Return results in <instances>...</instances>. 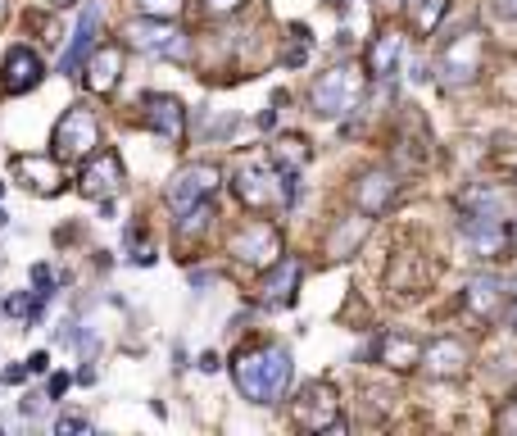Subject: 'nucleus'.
Here are the masks:
<instances>
[{"mask_svg":"<svg viewBox=\"0 0 517 436\" xmlns=\"http://www.w3.org/2000/svg\"><path fill=\"white\" fill-rule=\"evenodd\" d=\"M10 19V0H0V23Z\"/></svg>","mask_w":517,"mask_h":436,"instance_id":"38","label":"nucleus"},{"mask_svg":"<svg viewBox=\"0 0 517 436\" xmlns=\"http://www.w3.org/2000/svg\"><path fill=\"white\" fill-rule=\"evenodd\" d=\"M218 182H223V173H218V164H186L182 173H173V182L164 187V200L182 214V209L200 205V200H209L218 191Z\"/></svg>","mask_w":517,"mask_h":436,"instance_id":"13","label":"nucleus"},{"mask_svg":"<svg viewBox=\"0 0 517 436\" xmlns=\"http://www.w3.org/2000/svg\"><path fill=\"white\" fill-rule=\"evenodd\" d=\"M291 377H295V364H291V350L277 346V341H250L232 355V382L241 391V400L259 409H273L286 400L291 391Z\"/></svg>","mask_w":517,"mask_h":436,"instance_id":"1","label":"nucleus"},{"mask_svg":"<svg viewBox=\"0 0 517 436\" xmlns=\"http://www.w3.org/2000/svg\"><path fill=\"white\" fill-rule=\"evenodd\" d=\"M137 109H141V123H146L159 141H168V146H182L186 141V105L177 96H168V91H146V96L137 100Z\"/></svg>","mask_w":517,"mask_h":436,"instance_id":"10","label":"nucleus"},{"mask_svg":"<svg viewBox=\"0 0 517 436\" xmlns=\"http://www.w3.org/2000/svg\"><path fill=\"white\" fill-rule=\"evenodd\" d=\"M463 241L481 259H508L517 250L513 223H504V214H463Z\"/></svg>","mask_w":517,"mask_h":436,"instance_id":"9","label":"nucleus"},{"mask_svg":"<svg viewBox=\"0 0 517 436\" xmlns=\"http://www.w3.org/2000/svg\"><path fill=\"white\" fill-rule=\"evenodd\" d=\"M137 10L146 19H177L186 10V0H137Z\"/></svg>","mask_w":517,"mask_h":436,"instance_id":"27","label":"nucleus"},{"mask_svg":"<svg viewBox=\"0 0 517 436\" xmlns=\"http://www.w3.org/2000/svg\"><path fill=\"white\" fill-rule=\"evenodd\" d=\"M227 255H232L236 264L264 273L268 264L282 259V232H277V223H268V218H250V223H241V228L227 237Z\"/></svg>","mask_w":517,"mask_h":436,"instance_id":"5","label":"nucleus"},{"mask_svg":"<svg viewBox=\"0 0 517 436\" xmlns=\"http://www.w3.org/2000/svg\"><path fill=\"white\" fill-rule=\"evenodd\" d=\"M100 28H105V14H100V5L91 0L87 10L78 14V28H73L69 37V50L59 55V73L64 78H73V73H82V64H87V55L100 46Z\"/></svg>","mask_w":517,"mask_h":436,"instance_id":"15","label":"nucleus"},{"mask_svg":"<svg viewBox=\"0 0 517 436\" xmlns=\"http://www.w3.org/2000/svg\"><path fill=\"white\" fill-rule=\"evenodd\" d=\"M304 278V264L300 259H277V264L264 268V282H259V300H264L268 309H286L295 305V287H300Z\"/></svg>","mask_w":517,"mask_h":436,"instance_id":"20","label":"nucleus"},{"mask_svg":"<svg viewBox=\"0 0 517 436\" xmlns=\"http://www.w3.org/2000/svg\"><path fill=\"white\" fill-rule=\"evenodd\" d=\"M504 323H508V332H517V296H513V305L504 309Z\"/></svg>","mask_w":517,"mask_h":436,"instance_id":"34","label":"nucleus"},{"mask_svg":"<svg viewBox=\"0 0 517 436\" xmlns=\"http://www.w3.org/2000/svg\"><path fill=\"white\" fill-rule=\"evenodd\" d=\"M404 55H409V37H404L400 28H381L377 37L368 41V50H363V64H368V78H377V82H391L395 73H400Z\"/></svg>","mask_w":517,"mask_h":436,"instance_id":"16","label":"nucleus"},{"mask_svg":"<svg viewBox=\"0 0 517 436\" xmlns=\"http://www.w3.org/2000/svg\"><path fill=\"white\" fill-rule=\"evenodd\" d=\"M55 432H64V436H69V432H91V423H87V418H59Z\"/></svg>","mask_w":517,"mask_h":436,"instance_id":"30","label":"nucleus"},{"mask_svg":"<svg viewBox=\"0 0 517 436\" xmlns=\"http://www.w3.org/2000/svg\"><path fill=\"white\" fill-rule=\"evenodd\" d=\"M295 427H304V432H345L341 391H336L327 377L304 382V391L295 396Z\"/></svg>","mask_w":517,"mask_h":436,"instance_id":"6","label":"nucleus"},{"mask_svg":"<svg viewBox=\"0 0 517 436\" xmlns=\"http://www.w3.org/2000/svg\"><path fill=\"white\" fill-rule=\"evenodd\" d=\"M200 368H205V373H218V355H214V350H209V355H200Z\"/></svg>","mask_w":517,"mask_h":436,"instance_id":"35","label":"nucleus"},{"mask_svg":"<svg viewBox=\"0 0 517 436\" xmlns=\"http://www.w3.org/2000/svg\"><path fill=\"white\" fill-rule=\"evenodd\" d=\"M41 78H46V64H41L37 50L14 46L10 55H5V64H0V100L5 96H28V91L41 87Z\"/></svg>","mask_w":517,"mask_h":436,"instance_id":"14","label":"nucleus"},{"mask_svg":"<svg viewBox=\"0 0 517 436\" xmlns=\"http://www.w3.org/2000/svg\"><path fill=\"white\" fill-rule=\"evenodd\" d=\"M123 41L141 55H159V60H191V37L177 28L173 19H146L141 14L137 23L123 28Z\"/></svg>","mask_w":517,"mask_h":436,"instance_id":"4","label":"nucleus"},{"mask_svg":"<svg viewBox=\"0 0 517 436\" xmlns=\"http://www.w3.org/2000/svg\"><path fill=\"white\" fill-rule=\"evenodd\" d=\"M127 173H123V159H118V150H96V155L82 159V173H78V191L87 200H114L118 191H123Z\"/></svg>","mask_w":517,"mask_h":436,"instance_id":"11","label":"nucleus"},{"mask_svg":"<svg viewBox=\"0 0 517 436\" xmlns=\"http://www.w3.org/2000/svg\"><path fill=\"white\" fill-rule=\"evenodd\" d=\"M363 100V73L354 64H336V69L318 73L309 82V109L318 119H345Z\"/></svg>","mask_w":517,"mask_h":436,"instance_id":"2","label":"nucleus"},{"mask_svg":"<svg viewBox=\"0 0 517 436\" xmlns=\"http://www.w3.org/2000/svg\"><path fill=\"white\" fill-rule=\"evenodd\" d=\"M490 14L504 19V23H513L517 19V0H490Z\"/></svg>","mask_w":517,"mask_h":436,"instance_id":"29","label":"nucleus"},{"mask_svg":"<svg viewBox=\"0 0 517 436\" xmlns=\"http://www.w3.org/2000/svg\"><path fill=\"white\" fill-rule=\"evenodd\" d=\"M463 300H468L472 314L486 318V323H490V318H504V309H508V300H513V291H508L504 278H495V273H481V278L468 282Z\"/></svg>","mask_w":517,"mask_h":436,"instance_id":"21","label":"nucleus"},{"mask_svg":"<svg viewBox=\"0 0 517 436\" xmlns=\"http://www.w3.org/2000/svg\"><path fill=\"white\" fill-rule=\"evenodd\" d=\"M363 241H368V214H350L327 232V255L332 259H354L363 250Z\"/></svg>","mask_w":517,"mask_h":436,"instance_id":"22","label":"nucleus"},{"mask_svg":"<svg viewBox=\"0 0 517 436\" xmlns=\"http://www.w3.org/2000/svg\"><path fill=\"white\" fill-rule=\"evenodd\" d=\"M205 5V14H214V19H227V14H241L245 0H200Z\"/></svg>","mask_w":517,"mask_h":436,"instance_id":"28","label":"nucleus"},{"mask_svg":"<svg viewBox=\"0 0 517 436\" xmlns=\"http://www.w3.org/2000/svg\"><path fill=\"white\" fill-rule=\"evenodd\" d=\"M28 373H32V368H28V364H14V368H10V373H5V382H23V377H28Z\"/></svg>","mask_w":517,"mask_h":436,"instance_id":"33","label":"nucleus"},{"mask_svg":"<svg viewBox=\"0 0 517 436\" xmlns=\"http://www.w3.org/2000/svg\"><path fill=\"white\" fill-rule=\"evenodd\" d=\"M232 191L245 209H273L286 205V182L273 164H241L232 173Z\"/></svg>","mask_w":517,"mask_h":436,"instance_id":"8","label":"nucleus"},{"mask_svg":"<svg viewBox=\"0 0 517 436\" xmlns=\"http://www.w3.org/2000/svg\"><path fill=\"white\" fill-rule=\"evenodd\" d=\"M64 391H69V377L59 373V377H55V382H50V400H59V396H64Z\"/></svg>","mask_w":517,"mask_h":436,"instance_id":"32","label":"nucleus"},{"mask_svg":"<svg viewBox=\"0 0 517 436\" xmlns=\"http://www.w3.org/2000/svg\"><path fill=\"white\" fill-rule=\"evenodd\" d=\"M513 246H517V218H513Z\"/></svg>","mask_w":517,"mask_h":436,"instance_id":"39","label":"nucleus"},{"mask_svg":"<svg viewBox=\"0 0 517 436\" xmlns=\"http://www.w3.org/2000/svg\"><path fill=\"white\" fill-rule=\"evenodd\" d=\"M445 14H449V0H413V23H418V32H436Z\"/></svg>","mask_w":517,"mask_h":436,"instance_id":"25","label":"nucleus"},{"mask_svg":"<svg viewBox=\"0 0 517 436\" xmlns=\"http://www.w3.org/2000/svg\"><path fill=\"white\" fill-rule=\"evenodd\" d=\"M28 368H32V373H46V368H50V355H46V350H37V355L28 359Z\"/></svg>","mask_w":517,"mask_h":436,"instance_id":"31","label":"nucleus"},{"mask_svg":"<svg viewBox=\"0 0 517 436\" xmlns=\"http://www.w3.org/2000/svg\"><path fill=\"white\" fill-rule=\"evenodd\" d=\"M350 200H354L359 214L381 218L386 209L395 205V200H400V178H395L391 169H363L359 178L350 182Z\"/></svg>","mask_w":517,"mask_h":436,"instance_id":"12","label":"nucleus"},{"mask_svg":"<svg viewBox=\"0 0 517 436\" xmlns=\"http://www.w3.org/2000/svg\"><path fill=\"white\" fill-rule=\"evenodd\" d=\"M313 32L309 28H300V23H295L291 28V50H286V64H291V69H300L304 60H309V50H313Z\"/></svg>","mask_w":517,"mask_h":436,"instance_id":"26","label":"nucleus"},{"mask_svg":"<svg viewBox=\"0 0 517 436\" xmlns=\"http://www.w3.org/2000/svg\"><path fill=\"white\" fill-rule=\"evenodd\" d=\"M41 5H50V10H69V5H78V0H41Z\"/></svg>","mask_w":517,"mask_h":436,"instance_id":"36","label":"nucleus"},{"mask_svg":"<svg viewBox=\"0 0 517 436\" xmlns=\"http://www.w3.org/2000/svg\"><path fill=\"white\" fill-rule=\"evenodd\" d=\"M10 173L32 196H59V191H64V169H59L55 155H14Z\"/></svg>","mask_w":517,"mask_h":436,"instance_id":"17","label":"nucleus"},{"mask_svg":"<svg viewBox=\"0 0 517 436\" xmlns=\"http://www.w3.org/2000/svg\"><path fill=\"white\" fill-rule=\"evenodd\" d=\"M422 373L440 377V382H459L468 373V346L459 337H436L431 346H422Z\"/></svg>","mask_w":517,"mask_h":436,"instance_id":"19","label":"nucleus"},{"mask_svg":"<svg viewBox=\"0 0 517 436\" xmlns=\"http://www.w3.org/2000/svg\"><path fill=\"white\" fill-rule=\"evenodd\" d=\"M377 359L386 368H395V373H409V368L422 364V346L413 337H404V332H381L377 337Z\"/></svg>","mask_w":517,"mask_h":436,"instance_id":"23","label":"nucleus"},{"mask_svg":"<svg viewBox=\"0 0 517 436\" xmlns=\"http://www.w3.org/2000/svg\"><path fill=\"white\" fill-rule=\"evenodd\" d=\"M499 427H517V405H513V409H508V414H504V418H499Z\"/></svg>","mask_w":517,"mask_h":436,"instance_id":"37","label":"nucleus"},{"mask_svg":"<svg viewBox=\"0 0 517 436\" xmlns=\"http://www.w3.org/2000/svg\"><path fill=\"white\" fill-rule=\"evenodd\" d=\"M481 46H486V37H481L477 28H468L463 37H454L445 46V55H440V82L445 87H472V82L481 78V64H486V55H481Z\"/></svg>","mask_w":517,"mask_h":436,"instance_id":"7","label":"nucleus"},{"mask_svg":"<svg viewBox=\"0 0 517 436\" xmlns=\"http://www.w3.org/2000/svg\"><path fill=\"white\" fill-rule=\"evenodd\" d=\"M0 228H5V209H0Z\"/></svg>","mask_w":517,"mask_h":436,"instance_id":"40","label":"nucleus"},{"mask_svg":"<svg viewBox=\"0 0 517 436\" xmlns=\"http://www.w3.org/2000/svg\"><path fill=\"white\" fill-rule=\"evenodd\" d=\"M214 205L209 200H200V205H191V209H182L177 214V246H191V241H200L209 228H214Z\"/></svg>","mask_w":517,"mask_h":436,"instance_id":"24","label":"nucleus"},{"mask_svg":"<svg viewBox=\"0 0 517 436\" xmlns=\"http://www.w3.org/2000/svg\"><path fill=\"white\" fill-rule=\"evenodd\" d=\"M82 82H87L91 96H114L118 82H123V46L118 41H105L87 55L82 64Z\"/></svg>","mask_w":517,"mask_h":436,"instance_id":"18","label":"nucleus"},{"mask_svg":"<svg viewBox=\"0 0 517 436\" xmlns=\"http://www.w3.org/2000/svg\"><path fill=\"white\" fill-rule=\"evenodd\" d=\"M100 150V119L91 105H69L59 114L55 132H50V155L59 164H82L87 155Z\"/></svg>","mask_w":517,"mask_h":436,"instance_id":"3","label":"nucleus"}]
</instances>
